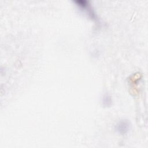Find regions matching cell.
<instances>
[{
	"instance_id": "cell-1",
	"label": "cell",
	"mask_w": 148,
	"mask_h": 148,
	"mask_svg": "<svg viewBox=\"0 0 148 148\" xmlns=\"http://www.w3.org/2000/svg\"><path fill=\"white\" fill-rule=\"evenodd\" d=\"M73 2L78 9L83 12L88 17L92 20H97L96 14L89 1L86 0H76L73 1Z\"/></svg>"
},
{
	"instance_id": "cell-2",
	"label": "cell",
	"mask_w": 148,
	"mask_h": 148,
	"mask_svg": "<svg viewBox=\"0 0 148 148\" xmlns=\"http://www.w3.org/2000/svg\"><path fill=\"white\" fill-rule=\"evenodd\" d=\"M130 128V124L128 120H121L119 121L116 125V130L117 132L121 135L127 134Z\"/></svg>"
},
{
	"instance_id": "cell-3",
	"label": "cell",
	"mask_w": 148,
	"mask_h": 148,
	"mask_svg": "<svg viewBox=\"0 0 148 148\" xmlns=\"http://www.w3.org/2000/svg\"><path fill=\"white\" fill-rule=\"evenodd\" d=\"M112 99L108 94H105L103 96V104L105 106H109L111 105Z\"/></svg>"
}]
</instances>
